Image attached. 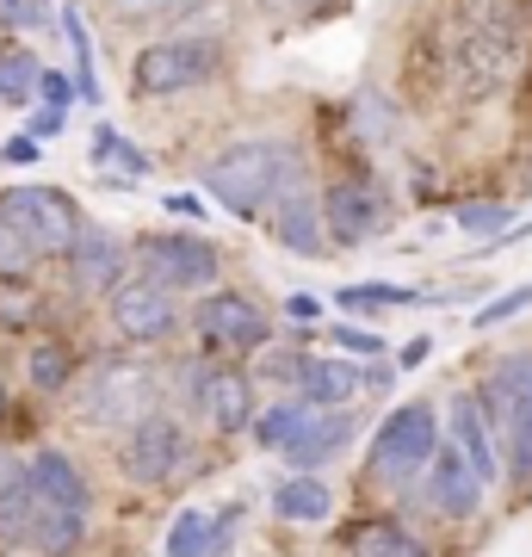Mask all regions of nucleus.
Masks as SVG:
<instances>
[{"label": "nucleus", "instance_id": "1", "mask_svg": "<svg viewBox=\"0 0 532 557\" xmlns=\"http://www.w3.org/2000/svg\"><path fill=\"white\" fill-rule=\"evenodd\" d=\"M520 0H465L453 20V87L465 100H495L520 75Z\"/></svg>", "mask_w": 532, "mask_h": 557}, {"label": "nucleus", "instance_id": "2", "mask_svg": "<svg viewBox=\"0 0 532 557\" xmlns=\"http://www.w3.org/2000/svg\"><path fill=\"white\" fill-rule=\"evenodd\" d=\"M205 186H211V199L230 205L236 218H260V211H273V199H285L297 186V156L285 143H236V149H223L211 168H205Z\"/></svg>", "mask_w": 532, "mask_h": 557}, {"label": "nucleus", "instance_id": "3", "mask_svg": "<svg viewBox=\"0 0 532 557\" xmlns=\"http://www.w3.org/2000/svg\"><path fill=\"white\" fill-rule=\"evenodd\" d=\"M483 403H490L495 421V458L508 465L514 478L532 471V354H514V359H495L490 384H483Z\"/></svg>", "mask_w": 532, "mask_h": 557}, {"label": "nucleus", "instance_id": "4", "mask_svg": "<svg viewBox=\"0 0 532 557\" xmlns=\"http://www.w3.org/2000/svg\"><path fill=\"white\" fill-rule=\"evenodd\" d=\"M0 223L38 260H50V255H69V242H75V230L87 218H81V205L69 193H57V186H13V193H0Z\"/></svg>", "mask_w": 532, "mask_h": 557}, {"label": "nucleus", "instance_id": "5", "mask_svg": "<svg viewBox=\"0 0 532 557\" xmlns=\"http://www.w3.org/2000/svg\"><path fill=\"white\" fill-rule=\"evenodd\" d=\"M440 453V416L434 403H403L384 416V428L372 434V478L378 483H409L415 471H428V458Z\"/></svg>", "mask_w": 532, "mask_h": 557}, {"label": "nucleus", "instance_id": "6", "mask_svg": "<svg viewBox=\"0 0 532 557\" xmlns=\"http://www.w3.org/2000/svg\"><path fill=\"white\" fill-rule=\"evenodd\" d=\"M218 75V44L211 38H168V44H149L137 57V87L143 94H186L198 81Z\"/></svg>", "mask_w": 532, "mask_h": 557}, {"label": "nucleus", "instance_id": "7", "mask_svg": "<svg viewBox=\"0 0 532 557\" xmlns=\"http://www.w3.org/2000/svg\"><path fill=\"white\" fill-rule=\"evenodd\" d=\"M143 267L161 292H205L218 285V248L205 236H149L143 242Z\"/></svg>", "mask_w": 532, "mask_h": 557}, {"label": "nucleus", "instance_id": "8", "mask_svg": "<svg viewBox=\"0 0 532 557\" xmlns=\"http://www.w3.org/2000/svg\"><path fill=\"white\" fill-rule=\"evenodd\" d=\"M106 322H112L124 341H137V347H149V341H168V335H174V322H180L174 292H161L156 278H124V285H112Z\"/></svg>", "mask_w": 532, "mask_h": 557}, {"label": "nucleus", "instance_id": "9", "mask_svg": "<svg viewBox=\"0 0 532 557\" xmlns=\"http://www.w3.org/2000/svg\"><path fill=\"white\" fill-rule=\"evenodd\" d=\"M186 465V434H180L174 416H161L149 409L143 421H131V434H124V471L137 483H168Z\"/></svg>", "mask_w": 532, "mask_h": 557}, {"label": "nucleus", "instance_id": "10", "mask_svg": "<svg viewBox=\"0 0 532 557\" xmlns=\"http://www.w3.org/2000/svg\"><path fill=\"white\" fill-rule=\"evenodd\" d=\"M87 421H143L156 409V379L143 366H99L81 391Z\"/></svg>", "mask_w": 532, "mask_h": 557}, {"label": "nucleus", "instance_id": "11", "mask_svg": "<svg viewBox=\"0 0 532 557\" xmlns=\"http://www.w3.org/2000/svg\"><path fill=\"white\" fill-rule=\"evenodd\" d=\"M193 403H198V416L211 421L218 434H242V428L255 421V384L242 379L236 366H198Z\"/></svg>", "mask_w": 532, "mask_h": 557}, {"label": "nucleus", "instance_id": "12", "mask_svg": "<svg viewBox=\"0 0 532 557\" xmlns=\"http://www.w3.org/2000/svg\"><path fill=\"white\" fill-rule=\"evenodd\" d=\"M267 310L248 298H236V292H218V298L198 304V335L211 341V347H223V354H248V347H260L267 341Z\"/></svg>", "mask_w": 532, "mask_h": 557}, {"label": "nucleus", "instance_id": "13", "mask_svg": "<svg viewBox=\"0 0 532 557\" xmlns=\"http://www.w3.org/2000/svg\"><path fill=\"white\" fill-rule=\"evenodd\" d=\"M25 490H32L44 508L75 515V520H87V508H94V490H87V478H81V465L69 453H38L32 458V465H25Z\"/></svg>", "mask_w": 532, "mask_h": 557}, {"label": "nucleus", "instance_id": "14", "mask_svg": "<svg viewBox=\"0 0 532 557\" xmlns=\"http://www.w3.org/2000/svg\"><path fill=\"white\" fill-rule=\"evenodd\" d=\"M279 379L297 391V403H322V409H341V403L359 391V366H347V359H285V366H273Z\"/></svg>", "mask_w": 532, "mask_h": 557}, {"label": "nucleus", "instance_id": "15", "mask_svg": "<svg viewBox=\"0 0 532 557\" xmlns=\"http://www.w3.org/2000/svg\"><path fill=\"white\" fill-rule=\"evenodd\" d=\"M428 496H434V508L446 520H465V515L483 508V483H477V471L453 453V446H446V453L428 458Z\"/></svg>", "mask_w": 532, "mask_h": 557}, {"label": "nucleus", "instance_id": "16", "mask_svg": "<svg viewBox=\"0 0 532 557\" xmlns=\"http://www.w3.org/2000/svg\"><path fill=\"white\" fill-rule=\"evenodd\" d=\"M322 236L329 242H366L378 230V199H372V186H359V180H341V186H329V199H322Z\"/></svg>", "mask_w": 532, "mask_h": 557}, {"label": "nucleus", "instance_id": "17", "mask_svg": "<svg viewBox=\"0 0 532 557\" xmlns=\"http://www.w3.org/2000/svg\"><path fill=\"white\" fill-rule=\"evenodd\" d=\"M453 453L477 471V483H483V490L502 478L495 434H490V421H483V403H477V397H458V403H453Z\"/></svg>", "mask_w": 532, "mask_h": 557}, {"label": "nucleus", "instance_id": "18", "mask_svg": "<svg viewBox=\"0 0 532 557\" xmlns=\"http://www.w3.org/2000/svg\"><path fill=\"white\" fill-rule=\"evenodd\" d=\"M69 267H75L81 292H106V285H119V236L99 230V223H81L75 242H69Z\"/></svg>", "mask_w": 532, "mask_h": 557}, {"label": "nucleus", "instance_id": "19", "mask_svg": "<svg viewBox=\"0 0 532 557\" xmlns=\"http://www.w3.org/2000/svg\"><path fill=\"white\" fill-rule=\"evenodd\" d=\"M347 440H354V416L329 409V416H310V421H304V434L285 446V458H292L304 478H316V465H329V458H335Z\"/></svg>", "mask_w": 532, "mask_h": 557}, {"label": "nucleus", "instance_id": "20", "mask_svg": "<svg viewBox=\"0 0 532 557\" xmlns=\"http://www.w3.org/2000/svg\"><path fill=\"white\" fill-rule=\"evenodd\" d=\"M273 236L292 248V255H322V218H316V205L304 199V193H285V199H273Z\"/></svg>", "mask_w": 532, "mask_h": 557}, {"label": "nucleus", "instance_id": "21", "mask_svg": "<svg viewBox=\"0 0 532 557\" xmlns=\"http://www.w3.org/2000/svg\"><path fill=\"white\" fill-rule=\"evenodd\" d=\"M329 508H335V496H329V483L322 478H285L273 490V515L279 520H297V527H310V520H329Z\"/></svg>", "mask_w": 532, "mask_h": 557}, {"label": "nucleus", "instance_id": "22", "mask_svg": "<svg viewBox=\"0 0 532 557\" xmlns=\"http://www.w3.org/2000/svg\"><path fill=\"white\" fill-rule=\"evenodd\" d=\"M347 545H354V557H428L403 527H391V520H366V527H354Z\"/></svg>", "mask_w": 532, "mask_h": 557}, {"label": "nucleus", "instance_id": "23", "mask_svg": "<svg viewBox=\"0 0 532 557\" xmlns=\"http://www.w3.org/2000/svg\"><path fill=\"white\" fill-rule=\"evenodd\" d=\"M310 416H316L310 403H273V409H267V416H255L248 428H255V440L267 446V453H285V446L304 434V421H310Z\"/></svg>", "mask_w": 532, "mask_h": 557}, {"label": "nucleus", "instance_id": "24", "mask_svg": "<svg viewBox=\"0 0 532 557\" xmlns=\"http://www.w3.org/2000/svg\"><path fill=\"white\" fill-rule=\"evenodd\" d=\"M32 527H38V496H32L25 478H20V483L0 490V539H7V545H32Z\"/></svg>", "mask_w": 532, "mask_h": 557}, {"label": "nucleus", "instance_id": "25", "mask_svg": "<svg viewBox=\"0 0 532 557\" xmlns=\"http://www.w3.org/2000/svg\"><path fill=\"white\" fill-rule=\"evenodd\" d=\"M205 508H186V515L168 527V557H205Z\"/></svg>", "mask_w": 532, "mask_h": 557}, {"label": "nucleus", "instance_id": "26", "mask_svg": "<svg viewBox=\"0 0 532 557\" xmlns=\"http://www.w3.org/2000/svg\"><path fill=\"white\" fill-rule=\"evenodd\" d=\"M38 75V57H0V100H32Z\"/></svg>", "mask_w": 532, "mask_h": 557}, {"label": "nucleus", "instance_id": "27", "mask_svg": "<svg viewBox=\"0 0 532 557\" xmlns=\"http://www.w3.org/2000/svg\"><path fill=\"white\" fill-rule=\"evenodd\" d=\"M62 32H69V44H75V69H81V87H75V94H87V100H99V81H94V50H87V32H81V13H62Z\"/></svg>", "mask_w": 532, "mask_h": 557}, {"label": "nucleus", "instance_id": "28", "mask_svg": "<svg viewBox=\"0 0 532 557\" xmlns=\"http://www.w3.org/2000/svg\"><path fill=\"white\" fill-rule=\"evenodd\" d=\"M508 205H465V211H458V230H465V236H502V230H508Z\"/></svg>", "mask_w": 532, "mask_h": 557}, {"label": "nucleus", "instance_id": "29", "mask_svg": "<svg viewBox=\"0 0 532 557\" xmlns=\"http://www.w3.org/2000/svg\"><path fill=\"white\" fill-rule=\"evenodd\" d=\"M32 384H38V391H62V384H69V354H62V347H38V354H32Z\"/></svg>", "mask_w": 532, "mask_h": 557}, {"label": "nucleus", "instance_id": "30", "mask_svg": "<svg viewBox=\"0 0 532 557\" xmlns=\"http://www.w3.org/2000/svg\"><path fill=\"white\" fill-rule=\"evenodd\" d=\"M520 310H532V285H520V292H508V298H495V304H483L477 310V329H502V322H514Z\"/></svg>", "mask_w": 532, "mask_h": 557}, {"label": "nucleus", "instance_id": "31", "mask_svg": "<svg viewBox=\"0 0 532 557\" xmlns=\"http://www.w3.org/2000/svg\"><path fill=\"white\" fill-rule=\"evenodd\" d=\"M99 156H112V161H119V168H124L131 180H143V174H149V156H143V149H131V143H124L119 131H99Z\"/></svg>", "mask_w": 532, "mask_h": 557}, {"label": "nucleus", "instance_id": "32", "mask_svg": "<svg viewBox=\"0 0 532 557\" xmlns=\"http://www.w3.org/2000/svg\"><path fill=\"white\" fill-rule=\"evenodd\" d=\"M415 292H403V285H347L341 292V304L347 310H366V304H409Z\"/></svg>", "mask_w": 532, "mask_h": 557}, {"label": "nucleus", "instance_id": "33", "mask_svg": "<svg viewBox=\"0 0 532 557\" xmlns=\"http://www.w3.org/2000/svg\"><path fill=\"white\" fill-rule=\"evenodd\" d=\"M32 267H38V255H32V248H25V242L13 236V230H7V223H0V278L32 273Z\"/></svg>", "mask_w": 532, "mask_h": 557}, {"label": "nucleus", "instance_id": "34", "mask_svg": "<svg viewBox=\"0 0 532 557\" xmlns=\"http://www.w3.org/2000/svg\"><path fill=\"white\" fill-rule=\"evenodd\" d=\"M335 341L347 347V354H378V347H384V341L366 335V329H335Z\"/></svg>", "mask_w": 532, "mask_h": 557}, {"label": "nucleus", "instance_id": "35", "mask_svg": "<svg viewBox=\"0 0 532 557\" xmlns=\"http://www.w3.org/2000/svg\"><path fill=\"white\" fill-rule=\"evenodd\" d=\"M38 87H44V100L57 106V112H62V106H69V100H75V87H69V81H62V75H38Z\"/></svg>", "mask_w": 532, "mask_h": 557}, {"label": "nucleus", "instance_id": "36", "mask_svg": "<svg viewBox=\"0 0 532 557\" xmlns=\"http://www.w3.org/2000/svg\"><path fill=\"white\" fill-rule=\"evenodd\" d=\"M62 131V112L57 106H38V112H32V137H57Z\"/></svg>", "mask_w": 532, "mask_h": 557}, {"label": "nucleus", "instance_id": "37", "mask_svg": "<svg viewBox=\"0 0 532 557\" xmlns=\"http://www.w3.org/2000/svg\"><path fill=\"white\" fill-rule=\"evenodd\" d=\"M285 317H292V322H316V317H322V304L297 292V298H285Z\"/></svg>", "mask_w": 532, "mask_h": 557}, {"label": "nucleus", "instance_id": "38", "mask_svg": "<svg viewBox=\"0 0 532 557\" xmlns=\"http://www.w3.org/2000/svg\"><path fill=\"white\" fill-rule=\"evenodd\" d=\"M7 161H38V143H32V137H13V143H7Z\"/></svg>", "mask_w": 532, "mask_h": 557}, {"label": "nucleus", "instance_id": "39", "mask_svg": "<svg viewBox=\"0 0 532 557\" xmlns=\"http://www.w3.org/2000/svg\"><path fill=\"white\" fill-rule=\"evenodd\" d=\"M124 7H137V13H149V7H161V0H124Z\"/></svg>", "mask_w": 532, "mask_h": 557}, {"label": "nucleus", "instance_id": "40", "mask_svg": "<svg viewBox=\"0 0 532 557\" xmlns=\"http://www.w3.org/2000/svg\"><path fill=\"white\" fill-rule=\"evenodd\" d=\"M0 421H7V384H0Z\"/></svg>", "mask_w": 532, "mask_h": 557}]
</instances>
